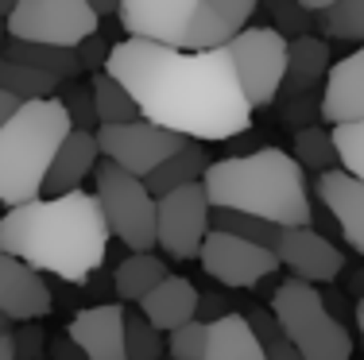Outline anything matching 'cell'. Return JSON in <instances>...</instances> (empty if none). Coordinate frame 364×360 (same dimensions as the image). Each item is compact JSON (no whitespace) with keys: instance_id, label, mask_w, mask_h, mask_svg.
<instances>
[{"instance_id":"obj_1","label":"cell","mask_w":364,"mask_h":360,"mask_svg":"<svg viewBox=\"0 0 364 360\" xmlns=\"http://www.w3.org/2000/svg\"><path fill=\"white\" fill-rule=\"evenodd\" d=\"M105 74L128 89L140 120L190 143L232 140L252 124V105L237 82L229 50L182 55L155 43L120 39L112 43Z\"/></svg>"},{"instance_id":"obj_2","label":"cell","mask_w":364,"mask_h":360,"mask_svg":"<svg viewBox=\"0 0 364 360\" xmlns=\"http://www.w3.org/2000/svg\"><path fill=\"white\" fill-rule=\"evenodd\" d=\"M109 225L90 190L66 198H39L0 217V252L39 276L85 287L109 256Z\"/></svg>"},{"instance_id":"obj_3","label":"cell","mask_w":364,"mask_h":360,"mask_svg":"<svg viewBox=\"0 0 364 360\" xmlns=\"http://www.w3.org/2000/svg\"><path fill=\"white\" fill-rule=\"evenodd\" d=\"M210 209H232L259 217L275 229H306L310 225V190L306 170L294 156L279 148H259L252 156H232L210 163L202 178Z\"/></svg>"},{"instance_id":"obj_4","label":"cell","mask_w":364,"mask_h":360,"mask_svg":"<svg viewBox=\"0 0 364 360\" xmlns=\"http://www.w3.org/2000/svg\"><path fill=\"white\" fill-rule=\"evenodd\" d=\"M256 12V0H120L117 20L128 39L202 55L225 50Z\"/></svg>"},{"instance_id":"obj_5","label":"cell","mask_w":364,"mask_h":360,"mask_svg":"<svg viewBox=\"0 0 364 360\" xmlns=\"http://www.w3.org/2000/svg\"><path fill=\"white\" fill-rule=\"evenodd\" d=\"M74 132L58 97L20 105L0 128V205L20 209L43 198V182L58 148Z\"/></svg>"},{"instance_id":"obj_6","label":"cell","mask_w":364,"mask_h":360,"mask_svg":"<svg viewBox=\"0 0 364 360\" xmlns=\"http://www.w3.org/2000/svg\"><path fill=\"white\" fill-rule=\"evenodd\" d=\"M272 314L279 322L283 337L294 345L302 360H353V337L341 322L329 314L318 287L299 279H283L272 298Z\"/></svg>"},{"instance_id":"obj_7","label":"cell","mask_w":364,"mask_h":360,"mask_svg":"<svg viewBox=\"0 0 364 360\" xmlns=\"http://www.w3.org/2000/svg\"><path fill=\"white\" fill-rule=\"evenodd\" d=\"M93 198L105 213L109 233L120 240L132 256H151L155 248V198L144 178H132L128 170L101 159L93 170Z\"/></svg>"},{"instance_id":"obj_8","label":"cell","mask_w":364,"mask_h":360,"mask_svg":"<svg viewBox=\"0 0 364 360\" xmlns=\"http://www.w3.org/2000/svg\"><path fill=\"white\" fill-rule=\"evenodd\" d=\"M101 31L90 0H16L8 16V39L39 43V47L77 50L90 36Z\"/></svg>"},{"instance_id":"obj_9","label":"cell","mask_w":364,"mask_h":360,"mask_svg":"<svg viewBox=\"0 0 364 360\" xmlns=\"http://www.w3.org/2000/svg\"><path fill=\"white\" fill-rule=\"evenodd\" d=\"M225 50H229V62L237 70V82L245 89L248 105L252 109L272 105L283 89V78H287V39L279 31H272L267 23H248Z\"/></svg>"},{"instance_id":"obj_10","label":"cell","mask_w":364,"mask_h":360,"mask_svg":"<svg viewBox=\"0 0 364 360\" xmlns=\"http://www.w3.org/2000/svg\"><path fill=\"white\" fill-rule=\"evenodd\" d=\"M205 236H210V198L202 182L155 198V248H163L171 260H198Z\"/></svg>"},{"instance_id":"obj_11","label":"cell","mask_w":364,"mask_h":360,"mask_svg":"<svg viewBox=\"0 0 364 360\" xmlns=\"http://www.w3.org/2000/svg\"><path fill=\"white\" fill-rule=\"evenodd\" d=\"M186 143L190 140H182L175 132H163V128L147 124V120H136V124H124V128H97L101 159L128 170L132 178H144V182L171 156H178Z\"/></svg>"},{"instance_id":"obj_12","label":"cell","mask_w":364,"mask_h":360,"mask_svg":"<svg viewBox=\"0 0 364 360\" xmlns=\"http://www.w3.org/2000/svg\"><path fill=\"white\" fill-rule=\"evenodd\" d=\"M202 268L210 279H218L221 287H232V290H245V287H259L264 279H272L279 271V260L275 252L267 248H256L248 240H237V236H225V233H210L202 244Z\"/></svg>"},{"instance_id":"obj_13","label":"cell","mask_w":364,"mask_h":360,"mask_svg":"<svg viewBox=\"0 0 364 360\" xmlns=\"http://www.w3.org/2000/svg\"><path fill=\"white\" fill-rule=\"evenodd\" d=\"M275 260L287 268L299 283L318 287V283H333L345 271V256L326 233L318 229H283L279 244H275Z\"/></svg>"},{"instance_id":"obj_14","label":"cell","mask_w":364,"mask_h":360,"mask_svg":"<svg viewBox=\"0 0 364 360\" xmlns=\"http://www.w3.org/2000/svg\"><path fill=\"white\" fill-rule=\"evenodd\" d=\"M50 310H55V290L47 287V279L31 271L28 263L0 252V314L8 322L31 325L47 318Z\"/></svg>"},{"instance_id":"obj_15","label":"cell","mask_w":364,"mask_h":360,"mask_svg":"<svg viewBox=\"0 0 364 360\" xmlns=\"http://www.w3.org/2000/svg\"><path fill=\"white\" fill-rule=\"evenodd\" d=\"M124 318L120 302H93L74 314L66 337L82 349L85 360H124Z\"/></svg>"},{"instance_id":"obj_16","label":"cell","mask_w":364,"mask_h":360,"mask_svg":"<svg viewBox=\"0 0 364 360\" xmlns=\"http://www.w3.org/2000/svg\"><path fill=\"white\" fill-rule=\"evenodd\" d=\"M318 113H322V120L329 128L364 120V47H357L353 55L337 58V62L329 66Z\"/></svg>"},{"instance_id":"obj_17","label":"cell","mask_w":364,"mask_h":360,"mask_svg":"<svg viewBox=\"0 0 364 360\" xmlns=\"http://www.w3.org/2000/svg\"><path fill=\"white\" fill-rule=\"evenodd\" d=\"M314 190H318V202L329 209L333 225L341 229V240L357 256H364V182L337 167V170L318 175Z\"/></svg>"},{"instance_id":"obj_18","label":"cell","mask_w":364,"mask_h":360,"mask_svg":"<svg viewBox=\"0 0 364 360\" xmlns=\"http://www.w3.org/2000/svg\"><path fill=\"white\" fill-rule=\"evenodd\" d=\"M97 163H101L97 132H70L66 143L58 148L55 163H50V170H47L43 198H66V194H77L85 178L97 170Z\"/></svg>"},{"instance_id":"obj_19","label":"cell","mask_w":364,"mask_h":360,"mask_svg":"<svg viewBox=\"0 0 364 360\" xmlns=\"http://www.w3.org/2000/svg\"><path fill=\"white\" fill-rule=\"evenodd\" d=\"M140 318L159 333H175L198 318V287L182 276L163 279L140 302Z\"/></svg>"},{"instance_id":"obj_20","label":"cell","mask_w":364,"mask_h":360,"mask_svg":"<svg viewBox=\"0 0 364 360\" xmlns=\"http://www.w3.org/2000/svg\"><path fill=\"white\" fill-rule=\"evenodd\" d=\"M329 74V47L322 39L306 36V39H294L287 43V78H283V89L287 97H302L306 85H314L318 78Z\"/></svg>"},{"instance_id":"obj_21","label":"cell","mask_w":364,"mask_h":360,"mask_svg":"<svg viewBox=\"0 0 364 360\" xmlns=\"http://www.w3.org/2000/svg\"><path fill=\"white\" fill-rule=\"evenodd\" d=\"M314 16V31L364 47V0H302Z\"/></svg>"},{"instance_id":"obj_22","label":"cell","mask_w":364,"mask_h":360,"mask_svg":"<svg viewBox=\"0 0 364 360\" xmlns=\"http://www.w3.org/2000/svg\"><path fill=\"white\" fill-rule=\"evenodd\" d=\"M205 170H210V156H205V148H202V143H186L178 156H171L151 178H147V190H151V198H167V194L182 190V186L202 182Z\"/></svg>"},{"instance_id":"obj_23","label":"cell","mask_w":364,"mask_h":360,"mask_svg":"<svg viewBox=\"0 0 364 360\" xmlns=\"http://www.w3.org/2000/svg\"><path fill=\"white\" fill-rule=\"evenodd\" d=\"M4 58L8 62H20V66H31V70H43V74H50V78H58V82H77V74H82L77 50H63V47H39V43L8 39Z\"/></svg>"},{"instance_id":"obj_24","label":"cell","mask_w":364,"mask_h":360,"mask_svg":"<svg viewBox=\"0 0 364 360\" xmlns=\"http://www.w3.org/2000/svg\"><path fill=\"white\" fill-rule=\"evenodd\" d=\"M163 279H171V271L159 256H128V260H120L117 271H112L117 295L124 298V302H136V306H140Z\"/></svg>"},{"instance_id":"obj_25","label":"cell","mask_w":364,"mask_h":360,"mask_svg":"<svg viewBox=\"0 0 364 360\" xmlns=\"http://www.w3.org/2000/svg\"><path fill=\"white\" fill-rule=\"evenodd\" d=\"M205 360H267L264 345L252 337L240 314H229L218 325H210V356Z\"/></svg>"},{"instance_id":"obj_26","label":"cell","mask_w":364,"mask_h":360,"mask_svg":"<svg viewBox=\"0 0 364 360\" xmlns=\"http://www.w3.org/2000/svg\"><path fill=\"white\" fill-rule=\"evenodd\" d=\"M90 89H93V105H97V128H124L140 120V109L128 97V89L120 82H112L105 70L90 78Z\"/></svg>"},{"instance_id":"obj_27","label":"cell","mask_w":364,"mask_h":360,"mask_svg":"<svg viewBox=\"0 0 364 360\" xmlns=\"http://www.w3.org/2000/svg\"><path fill=\"white\" fill-rule=\"evenodd\" d=\"M58 78H50V74L43 70H31V66H20V62H8L4 55H0V93H8V97H16L20 105H31V101H50L58 93Z\"/></svg>"},{"instance_id":"obj_28","label":"cell","mask_w":364,"mask_h":360,"mask_svg":"<svg viewBox=\"0 0 364 360\" xmlns=\"http://www.w3.org/2000/svg\"><path fill=\"white\" fill-rule=\"evenodd\" d=\"M210 233H225V236H237V240H248L256 248H267L275 252L279 244V233L283 229L267 225L259 217H248V213H232V209H210Z\"/></svg>"},{"instance_id":"obj_29","label":"cell","mask_w":364,"mask_h":360,"mask_svg":"<svg viewBox=\"0 0 364 360\" xmlns=\"http://www.w3.org/2000/svg\"><path fill=\"white\" fill-rule=\"evenodd\" d=\"M294 163H299L302 170H318V175H326V170H337V148H333V132L329 128H318V124H306L294 132Z\"/></svg>"},{"instance_id":"obj_30","label":"cell","mask_w":364,"mask_h":360,"mask_svg":"<svg viewBox=\"0 0 364 360\" xmlns=\"http://www.w3.org/2000/svg\"><path fill=\"white\" fill-rule=\"evenodd\" d=\"M167 353V337L151 329L140 314L124 318V360H163Z\"/></svg>"},{"instance_id":"obj_31","label":"cell","mask_w":364,"mask_h":360,"mask_svg":"<svg viewBox=\"0 0 364 360\" xmlns=\"http://www.w3.org/2000/svg\"><path fill=\"white\" fill-rule=\"evenodd\" d=\"M58 105L66 109L74 132H97V105H93L90 82H63L58 85Z\"/></svg>"},{"instance_id":"obj_32","label":"cell","mask_w":364,"mask_h":360,"mask_svg":"<svg viewBox=\"0 0 364 360\" xmlns=\"http://www.w3.org/2000/svg\"><path fill=\"white\" fill-rule=\"evenodd\" d=\"M329 132H333V148H337V167L364 182V120L329 128Z\"/></svg>"},{"instance_id":"obj_33","label":"cell","mask_w":364,"mask_h":360,"mask_svg":"<svg viewBox=\"0 0 364 360\" xmlns=\"http://www.w3.org/2000/svg\"><path fill=\"white\" fill-rule=\"evenodd\" d=\"M167 356L171 360H205L210 356V325L194 318L190 325L167 333Z\"/></svg>"},{"instance_id":"obj_34","label":"cell","mask_w":364,"mask_h":360,"mask_svg":"<svg viewBox=\"0 0 364 360\" xmlns=\"http://www.w3.org/2000/svg\"><path fill=\"white\" fill-rule=\"evenodd\" d=\"M267 28L279 31L287 43H294V39H306V31L314 28V16L306 12L302 0H275L272 4V23H267Z\"/></svg>"},{"instance_id":"obj_35","label":"cell","mask_w":364,"mask_h":360,"mask_svg":"<svg viewBox=\"0 0 364 360\" xmlns=\"http://www.w3.org/2000/svg\"><path fill=\"white\" fill-rule=\"evenodd\" d=\"M240 318H245V325L252 329V337L264 349H272V345H279V341H283V329H279V322H275V314L264 310V306H252V310H245Z\"/></svg>"},{"instance_id":"obj_36","label":"cell","mask_w":364,"mask_h":360,"mask_svg":"<svg viewBox=\"0 0 364 360\" xmlns=\"http://www.w3.org/2000/svg\"><path fill=\"white\" fill-rule=\"evenodd\" d=\"M12 345H16V360H43V353H47V333H43L39 322L20 325L12 333Z\"/></svg>"},{"instance_id":"obj_37","label":"cell","mask_w":364,"mask_h":360,"mask_svg":"<svg viewBox=\"0 0 364 360\" xmlns=\"http://www.w3.org/2000/svg\"><path fill=\"white\" fill-rule=\"evenodd\" d=\"M109 55H112V43L101 36V31H97V36H90L82 47H77V62H82V70H97L101 74V70H105V62H109Z\"/></svg>"},{"instance_id":"obj_38","label":"cell","mask_w":364,"mask_h":360,"mask_svg":"<svg viewBox=\"0 0 364 360\" xmlns=\"http://www.w3.org/2000/svg\"><path fill=\"white\" fill-rule=\"evenodd\" d=\"M229 314H237V310H232L221 295H198V322L218 325L221 318H229Z\"/></svg>"},{"instance_id":"obj_39","label":"cell","mask_w":364,"mask_h":360,"mask_svg":"<svg viewBox=\"0 0 364 360\" xmlns=\"http://www.w3.org/2000/svg\"><path fill=\"white\" fill-rule=\"evenodd\" d=\"M47 349H50V356H55V360H85V356H82V349H77L74 341L66 337V333H63V337H55Z\"/></svg>"},{"instance_id":"obj_40","label":"cell","mask_w":364,"mask_h":360,"mask_svg":"<svg viewBox=\"0 0 364 360\" xmlns=\"http://www.w3.org/2000/svg\"><path fill=\"white\" fill-rule=\"evenodd\" d=\"M264 353H267V360H302L299 353H294V345H291V341H287V337H283V341H279V345H272V349H264Z\"/></svg>"},{"instance_id":"obj_41","label":"cell","mask_w":364,"mask_h":360,"mask_svg":"<svg viewBox=\"0 0 364 360\" xmlns=\"http://www.w3.org/2000/svg\"><path fill=\"white\" fill-rule=\"evenodd\" d=\"M90 279H93V283H85V287H90V295H105V290H117V287H112V276H97V271H93Z\"/></svg>"},{"instance_id":"obj_42","label":"cell","mask_w":364,"mask_h":360,"mask_svg":"<svg viewBox=\"0 0 364 360\" xmlns=\"http://www.w3.org/2000/svg\"><path fill=\"white\" fill-rule=\"evenodd\" d=\"M16 109H20V101H16V97H8V93H0V128L8 124V116H12Z\"/></svg>"},{"instance_id":"obj_43","label":"cell","mask_w":364,"mask_h":360,"mask_svg":"<svg viewBox=\"0 0 364 360\" xmlns=\"http://www.w3.org/2000/svg\"><path fill=\"white\" fill-rule=\"evenodd\" d=\"M0 360H16V345H12V333L0 337Z\"/></svg>"},{"instance_id":"obj_44","label":"cell","mask_w":364,"mask_h":360,"mask_svg":"<svg viewBox=\"0 0 364 360\" xmlns=\"http://www.w3.org/2000/svg\"><path fill=\"white\" fill-rule=\"evenodd\" d=\"M12 8H16V0H0V20H8V16H12Z\"/></svg>"},{"instance_id":"obj_45","label":"cell","mask_w":364,"mask_h":360,"mask_svg":"<svg viewBox=\"0 0 364 360\" xmlns=\"http://www.w3.org/2000/svg\"><path fill=\"white\" fill-rule=\"evenodd\" d=\"M4 47H8V20H0V55H4Z\"/></svg>"},{"instance_id":"obj_46","label":"cell","mask_w":364,"mask_h":360,"mask_svg":"<svg viewBox=\"0 0 364 360\" xmlns=\"http://www.w3.org/2000/svg\"><path fill=\"white\" fill-rule=\"evenodd\" d=\"M8 325H12V322H8L4 314H0V337H4V333H12V329H8Z\"/></svg>"},{"instance_id":"obj_47","label":"cell","mask_w":364,"mask_h":360,"mask_svg":"<svg viewBox=\"0 0 364 360\" xmlns=\"http://www.w3.org/2000/svg\"><path fill=\"white\" fill-rule=\"evenodd\" d=\"M357 325L364 329V298H360V306H357Z\"/></svg>"}]
</instances>
